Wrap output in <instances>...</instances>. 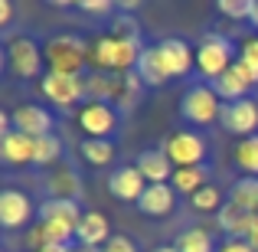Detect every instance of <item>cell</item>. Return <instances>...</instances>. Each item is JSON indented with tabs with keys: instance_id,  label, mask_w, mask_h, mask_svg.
Masks as SVG:
<instances>
[{
	"instance_id": "1",
	"label": "cell",
	"mask_w": 258,
	"mask_h": 252,
	"mask_svg": "<svg viewBox=\"0 0 258 252\" xmlns=\"http://www.w3.org/2000/svg\"><path fill=\"white\" fill-rule=\"evenodd\" d=\"M144 53L138 33H108V36H98L92 46V59L88 63L95 66V72H121L124 76L127 69H138V59Z\"/></svg>"
},
{
	"instance_id": "2",
	"label": "cell",
	"mask_w": 258,
	"mask_h": 252,
	"mask_svg": "<svg viewBox=\"0 0 258 252\" xmlns=\"http://www.w3.org/2000/svg\"><path fill=\"white\" fill-rule=\"evenodd\" d=\"M39 226H43V236L49 246H72L79 233V223H82V210H79L76 200H43L39 203Z\"/></svg>"
},
{
	"instance_id": "3",
	"label": "cell",
	"mask_w": 258,
	"mask_h": 252,
	"mask_svg": "<svg viewBox=\"0 0 258 252\" xmlns=\"http://www.w3.org/2000/svg\"><path fill=\"white\" fill-rule=\"evenodd\" d=\"M43 56L49 72H62V76H82L85 63L92 59V49L85 46V39L72 36V33H62V36H52L49 43L43 46Z\"/></svg>"
},
{
	"instance_id": "4",
	"label": "cell",
	"mask_w": 258,
	"mask_h": 252,
	"mask_svg": "<svg viewBox=\"0 0 258 252\" xmlns=\"http://www.w3.org/2000/svg\"><path fill=\"white\" fill-rule=\"evenodd\" d=\"M235 66V46L232 39H226L222 33H206L203 43L196 46V69L203 79H219Z\"/></svg>"
},
{
	"instance_id": "5",
	"label": "cell",
	"mask_w": 258,
	"mask_h": 252,
	"mask_svg": "<svg viewBox=\"0 0 258 252\" xmlns=\"http://www.w3.org/2000/svg\"><path fill=\"white\" fill-rule=\"evenodd\" d=\"M39 95L59 112H72L76 105H85V76H62V72H46L39 79Z\"/></svg>"
},
{
	"instance_id": "6",
	"label": "cell",
	"mask_w": 258,
	"mask_h": 252,
	"mask_svg": "<svg viewBox=\"0 0 258 252\" xmlns=\"http://www.w3.org/2000/svg\"><path fill=\"white\" fill-rule=\"evenodd\" d=\"M180 115L183 121H189V125H213V121H219L222 115V98L216 95L213 85H189L186 95L180 98Z\"/></svg>"
},
{
	"instance_id": "7",
	"label": "cell",
	"mask_w": 258,
	"mask_h": 252,
	"mask_svg": "<svg viewBox=\"0 0 258 252\" xmlns=\"http://www.w3.org/2000/svg\"><path fill=\"white\" fill-rule=\"evenodd\" d=\"M4 59H7V69L17 79H36L39 72H43V63H46L43 46L30 36H10Z\"/></svg>"
},
{
	"instance_id": "8",
	"label": "cell",
	"mask_w": 258,
	"mask_h": 252,
	"mask_svg": "<svg viewBox=\"0 0 258 252\" xmlns=\"http://www.w3.org/2000/svg\"><path fill=\"white\" fill-rule=\"evenodd\" d=\"M164 151L173 161V167H203V161H206V141L196 131H176L167 138Z\"/></svg>"
},
{
	"instance_id": "9",
	"label": "cell",
	"mask_w": 258,
	"mask_h": 252,
	"mask_svg": "<svg viewBox=\"0 0 258 252\" xmlns=\"http://www.w3.org/2000/svg\"><path fill=\"white\" fill-rule=\"evenodd\" d=\"M219 125L229 134H239V138H252L258 131V102L255 98H242V102H229L222 105Z\"/></svg>"
},
{
	"instance_id": "10",
	"label": "cell",
	"mask_w": 258,
	"mask_h": 252,
	"mask_svg": "<svg viewBox=\"0 0 258 252\" xmlns=\"http://www.w3.org/2000/svg\"><path fill=\"white\" fill-rule=\"evenodd\" d=\"M79 128L88 138H108L111 141L114 128H118V112L108 102H85L79 108Z\"/></svg>"
},
{
	"instance_id": "11",
	"label": "cell",
	"mask_w": 258,
	"mask_h": 252,
	"mask_svg": "<svg viewBox=\"0 0 258 252\" xmlns=\"http://www.w3.org/2000/svg\"><path fill=\"white\" fill-rule=\"evenodd\" d=\"M13 118V131L26 134V138H46V134H52V112L43 105H33V102H26V105H17L10 112Z\"/></svg>"
},
{
	"instance_id": "12",
	"label": "cell",
	"mask_w": 258,
	"mask_h": 252,
	"mask_svg": "<svg viewBox=\"0 0 258 252\" xmlns=\"http://www.w3.org/2000/svg\"><path fill=\"white\" fill-rule=\"evenodd\" d=\"M157 53H160V63H164L167 72H170V79L186 76V72L196 66V49H189L186 39L167 36V39H160V43H157Z\"/></svg>"
},
{
	"instance_id": "13",
	"label": "cell",
	"mask_w": 258,
	"mask_h": 252,
	"mask_svg": "<svg viewBox=\"0 0 258 252\" xmlns=\"http://www.w3.org/2000/svg\"><path fill=\"white\" fill-rule=\"evenodd\" d=\"M151 187V183L144 180V174H141L138 167L124 164L118 167L111 177H108V190H111L114 200H124V203H138L141 196H144V190Z\"/></svg>"
},
{
	"instance_id": "14",
	"label": "cell",
	"mask_w": 258,
	"mask_h": 252,
	"mask_svg": "<svg viewBox=\"0 0 258 252\" xmlns=\"http://www.w3.org/2000/svg\"><path fill=\"white\" fill-rule=\"evenodd\" d=\"M36 213L30 203V196L20 190H4L0 193V226L4 229H20L30 223V216Z\"/></svg>"
},
{
	"instance_id": "15",
	"label": "cell",
	"mask_w": 258,
	"mask_h": 252,
	"mask_svg": "<svg viewBox=\"0 0 258 252\" xmlns=\"http://www.w3.org/2000/svg\"><path fill=\"white\" fill-rule=\"evenodd\" d=\"M108 239H111L108 216L98 213V210H85L82 223H79V233H76V242L79 246H88V249H105Z\"/></svg>"
},
{
	"instance_id": "16",
	"label": "cell",
	"mask_w": 258,
	"mask_h": 252,
	"mask_svg": "<svg viewBox=\"0 0 258 252\" xmlns=\"http://www.w3.org/2000/svg\"><path fill=\"white\" fill-rule=\"evenodd\" d=\"M127 76V72H124ZM124 76L121 72H88L85 76V95L88 102H118L121 88H124Z\"/></svg>"
},
{
	"instance_id": "17",
	"label": "cell",
	"mask_w": 258,
	"mask_h": 252,
	"mask_svg": "<svg viewBox=\"0 0 258 252\" xmlns=\"http://www.w3.org/2000/svg\"><path fill=\"white\" fill-rule=\"evenodd\" d=\"M134 167L144 174L147 183H170L173 180V161L167 158V151L160 147V151H154V147H147V151L138 154V161H134Z\"/></svg>"
},
{
	"instance_id": "18",
	"label": "cell",
	"mask_w": 258,
	"mask_h": 252,
	"mask_svg": "<svg viewBox=\"0 0 258 252\" xmlns=\"http://www.w3.org/2000/svg\"><path fill=\"white\" fill-rule=\"evenodd\" d=\"M216 220H219V229L229 236V239H248L252 223H255V213H248V210L235 207L232 200H226V207L216 213Z\"/></svg>"
},
{
	"instance_id": "19",
	"label": "cell",
	"mask_w": 258,
	"mask_h": 252,
	"mask_svg": "<svg viewBox=\"0 0 258 252\" xmlns=\"http://www.w3.org/2000/svg\"><path fill=\"white\" fill-rule=\"evenodd\" d=\"M173 203H176V190L170 183H151L144 190V196L138 200V210L144 216H170Z\"/></svg>"
},
{
	"instance_id": "20",
	"label": "cell",
	"mask_w": 258,
	"mask_h": 252,
	"mask_svg": "<svg viewBox=\"0 0 258 252\" xmlns=\"http://www.w3.org/2000/svg\"><path fill=\"white\" fill-rule=\"evenodd\" d=\"M0 158L10 167L33 164V138H26V134H20V131L4 134V138H0Z\"/></svg>"
},
{
	"instance_id": "21",
	"label": "cell",
	"mask_w": 258,
	"mask_h": 252,
	"mask_svg": "<svg viewBox=\"0 0 258 252\" xmlns=\"http://www.w3.org/2000/svg\"><path fill=\"white\" fill-rule=\"evenodd\" d=\"M134 72L141 76V82H144V85H164V82H170V72H167L164 63H160L157 46H144V53H141L138 69H134Z\"/></svg>"
},
{
	"instance_id": "22",
	"label": "cell",
	"mask_w": 258,
	"mask_h": 252,
	"mask_svg": "<svg viewBox=\"0 0 258 252\" xmlns=\"http://www.w3.org/2000/svg\"><path fill=\"white\" fill-rule=\"evenodd\" d=\"M49 196L52 200H79L82 196V180H79L76 170H69V167L56 170L49 180Z\"/></svg>"
},
{
	"instance_id": "23",
	"label": "cell",
	"mask_w": 258,
	"mask_h": 252,
	"mask_svg": "<svg viewBox=\"0 0 258 252\" xmlns=\"http://www.w3.org/2000/svg\"><path fill=\"white\" fill-rule=\"evenodd\" d=\"M213 88H216V95H219V98L229 105V102H242V98H248V88H252V85H248L235 69H229L226 76H219V79L213 82Z\"/></svg>"
},
{
	"instance_id": "24",
	"label": "cell",
	"mask_w": 258,
	"mask_h": 252,
	"mask_svg": "<svg viewBox=\"0 0 258 252\" xmlns=\"http://www.w3.org/2000/svg\"><path fill=\"white\" fill-rule=\"evenodd\" d=\"M229 200L258 216V177H239L232 183V190H229Z\"/></svg>"
},
{
	"instance_id": "25",
	"label": "cell",
	"mask_w": 258,
	"mask_h": 252,
	"mask_svg": "<svg viewBox=\"0 0 258 252\" xmlns=\"http://www.w3.org/2000/svg\"><path fill=\"white\" fill-rule=\"evenodd\" d=\"M206 177H209L206 164H203V167H176L170 183H173V190H176V193H189V196H193L196 190H203V187H206Z\"/></svg>"
},
{
	"instance_id": "26",
	"label": "cell",
	"mask_w": 258,
	"mask_h": 252,
	"mask_svg": "<svg viewBox=\"0 0 258 252\" xmlns=\"http://www.w3.org/2000/svg\"><path fill=\"white\" fill-rule=\"evenodd\" d=\"M173 246L180 252H216L219 249L216 239L209 236V229H203V226H193V229H186V233H180Z\"/></svg>"
},
{
	"instance_id": "27",
	"label": "cell",
	"mask_w": 258,
	"mask_h": 252,
	"mask_svg": "<svg viewBox=\"0 0 258 252\" xmlns=\"http://www.w3.org/2000/svg\"><path fill=\"white\" fill-rule=\"evenodd\" d=\"M79 154H82L92 167H105V164L114 161V144L108 138H85L82 147H79Z\"/></svg>"
},
{
	"instance_id": "28",
	"label": "cell",
	"mask_w": 258,
	"mask_h": 252,
	"mask_svg": "<svg viewBox=\"0 0 258 252\" xmlns=\"http://www.w3.org/2000/svg\"><path fill=\"white\" fill-rule=\"evenodd\" d=\"M59 158H62V141H59L56 134H46V138L33 141V164L36 167L59 164Z\"/></svg>"
},
{
	"instance_id": "29",
	"label": "cell",
	"mask_w": 258,
	"mask_h": 252,
	"mask_svg": "<svg viewBox=\"0 0 258 252\" xmlns=\"http://www.w3.org/2000/svg\"><path fill=\"white\" fill-rule=\"evenodd\" d=\"M235 164L245 170V177H258V134L242 138L235 144Z\"/></svg>"
},
{
	"instance_id": "30",
	"label": "cell",
	"mask_w": 258,
	"mask_h": 252,
	"mask_svg": "<svg viewBox=\"0 0 258 252\" xmlns=\"http://www.w3.org/2000/svg\"><path fill=\"white\" fill-rule=\"evenodd\" d=\"M189 203H193V210H203V213H219L226 203H222V190L219 187H213V183H206L203 190H196L193 196H189Z\"/></svg>"
},
{
	"instance_id": "31",
	"label": "cell",
	"mask_w": 258,
	"mask_h": 252,
	"mask_svg": "<svg viewBox=\"0 0 258 252\" xmlns=\"http://www.w3.org/2000/svg\"><path fill=\"white\" fill-rule=\"evenodd\" d=\"M252 10H255V0H219V13L232 20H252Z\"/></svg>"
},
{
	"instance_id": "32",
	"label": "cell",
	"mask_w": 258,
	"mask_h": 252,
	"mask_svg": "<svg viewBox=\"0 0 258 252\" xmlns=\"http://www.w3.org/2000/svg\"><path fill=\"white\" fill-rule=\"evenodd\" d=\"M141 76L138 72H127L124 76V88H121V98H118V105L121 108H134V102H138V95H141Z\"/></svg>"
},
{
	"instance_id": "33",
	"label": "cell",
	"mask_w": 258,
	"mask_h": 252,
	"mask_svg": "<svg viewBox=\"0 0 258 252\" xmlns=\"http://www.w3.org/2000/svg\"><path fill=\"white\" fill-rule=\"evenodd\" d=\"M239 59L248 66V69L258 76V36H248L245 43H242V53H239Z\"/></svg>"
},
{
	"instance_id": "34",
	"label": "cell",
	"mask_w": 258,
	"mask_h": 252,
	"mask_svg": "<svg viewBox=\"0 0 258 252\" xmlns=\"http://www.w3.org/2000/svg\"><path fill=\"white\" fill-rule=\"evenodd\" d=\"M79 10H85V13H111L114 4L111 0H79Z\"/></svg>"
},
{
	"instance_id": "35",
	"label": "cell",
	"mask_w": 258,
	"mask_h": 252,
	"mask_svg": "<svg viewBox=\"0 0 258 252\" xmlns=\"http://www.w3.org/2000/svg\"><path fill=\"white\" fill-rule=\"evenodd\" d=\"M101 252H138V246H134L127 236H111V239H108V246L101 249Z\"/></svg>"
},
{
	"instance_id": "36",
	"label": "cell",
	"mask_w": 258,
	"mask_h": 252,
	"mask_svg": "<svg viewBox=\"0 0 258 252\" xmlns=\"http://www.w3.org/2000/svg\"><path fill=\"white\" fill-rule=\"evenodd\" d=\"M216 252H255V249L248 246L245 239H226V242H222V246L216 249Z\"/></svg>"
},
{
	"instance_id": "37",
	"label": "cell",
	"mask_w": 258,
	"mask_h": 252,
	"mask_svg": "<svg viewBox=\"0 0 258 252\" xmlns=\"http://www.w3.org/2000/svg\"><path fill=\"white\" fill-rule=\"evenodd\" d=\"M13 20V7H10V0H0V26H7Z\"/></svg>"
},
{
	"instance_id": "38",
	"label": "cell",
	"mask_w": 258,
	"mask_h": 252,
	"mask_svg": "<svg viewBox=\"0 0 258 252\" xmlns=\"http://www.w3.org/2000/svg\"><path fill=\"white\" fill-rule=\"evenodd\" d=\"M245 242H248V246H252V249L258 252V216H255V223H252V233H248V239H245Z\"/></svg>"
},
{
	"instance_id": "39",
	"label": "cell",
	"mask_w": 258,
	"mask_h": 252,
	"mask_svg": "<svg viewBox=\"0 0 258 252\" xmlns=\"http://www.w3.org/2000/svg\"><path fill=\"white\" fill-rule=\"evenodd\" d=\"M39 252H76V246H46V249H39Z\"/></svg>"
},
{
	"instance_id": "40",
	"label": "cell",
	"mask_w": 258,
	"mask_h": 252,
	"mask_svg": "<svg viewBox=\"0 0 258 252\" xmlns=\"http://www.w3.org/2000/svg\"><path fill=\"white\" fill-rule=\"evenodd\" d=\"M118 7H121V10H134V7H138V0H121Z\"/></svg>"
},
{
	"instance_id": "41",
	"label": "cell",
	"mask_w": 258,
	"mask_h": 252,
	"mask_svg": "<svg viewBox=\"0 0 258 252\" xmlns=\"http://www.w3.org/2000/svg\"><path fill=\"white\" fill-rule=\"evenodd\" d=\"M154 252H180V249H176V246H157Z\"/></svg>"
},
{
	"instance_id": "42",
	"label": "cell",
	"mask_w": 258,
	"mask_h": 252,
	"mask_svg": "<svg viewBox=\"0 0 258 252\" xmlns=\"http://www.w3.org/2000/svg\"><path fill=\"white\" fill-rule=\"evenodd\" d=\"M252 26H258V0H255V10H252Z\"/></svg>"
},
{
	"instance_id": "43",
	"label": "cell",
	"mask_w": 258,
	"mask_h": 252,
	"mask_svg": "<svg viewBox=\"0 0 258 252\" xmlns=\"http://www.w3.org/2000/svg\"><path fill=\"white\" fill-rule=\"evenodd\" d=\"M76 252H101V249H88V246H76Z\"/></svg>"
}]
</instances>
